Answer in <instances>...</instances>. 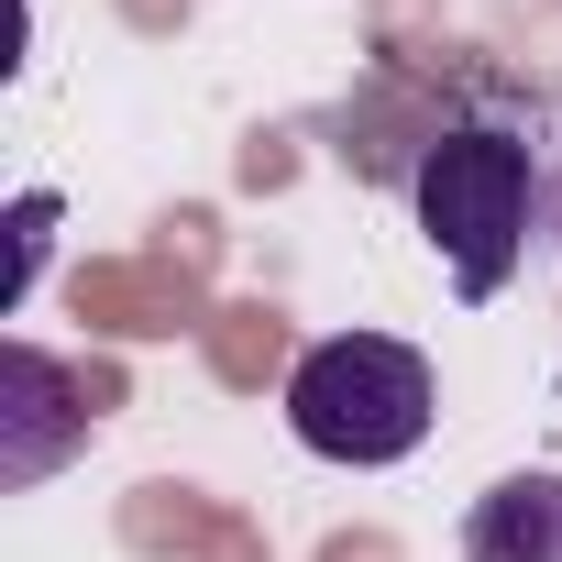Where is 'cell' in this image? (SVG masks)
Instances as JSON below:
<instances>
[{
	"mask_svg": "<svg viewBox=\"0 0 562 562\" xmlns=\"http://www.w3.org/2000/svg\"><path fill=\"white\" fill-rule=\"evenodd\" d=\"M441 419V386H430V353L419 342H386V331H331L288 364V430L299 452L321 463H353V474H386L430 441Z\"/></svg>",
	"mask_w": 562,
	"mask_h": 562,
	"instance_id": "obj_2",
	"label": "cell"
},
{
	"mask_svg": "<svg viewBox=\"0 0 562 562\" xmlns=\"http://www.w3.org/2000/svg\"><path fill=\"white\" fill-rule=\"evenodd\" d=\"M78 441H89V397H78V375H67L56 353L12 342V353H0V485H45Z\"/></svg>",
	"mask_w": 562,
	"mask_h": 562,
	"instance_id": "obj_3",
	"label": "cell"
},
{
	"mask_svg": "<svg viewBox=\"0 0 562 562\" xmlns=\"http://www.w3.org/2000/svg\"><path fill=\"white\" fill-rule=\"evenodd\" d=\"M45 232H56V188H23V210H12V310L34 299V276H45Z\"/></svg>",
	"mask_w": 562,
	"mask_h": 562,
	"instance_id": "obj_5",
	"label": "cell"
},
{
	"mask_svg": "<svg viewBox=\"0 0 562 562\" xmlns=\"http://www.w3.org/2000/svg\"><path fill=\"white\" fill-rule=\"evenodd\" d=\"M408 210H419V243L441 254L452 288L496 299L518 276V254H529V221H551V188H540L529 133H507V122H441L408 155Z\"/></svg>",
	"mask_w": 562,
	"mask_h": 562,
	"instance_id": "obj_1",
	"label": "cell"
},
{
	"mask_svg": "<svg viewBox=\"0 0 562 562\" xmlns=\"http://www.w3.org/2000/svg\"><path fill=\"white\" fill-rule=\"evenodd\" d=\"M551 232H562V177H551Z\"/></svg>",
	"mask_w": 562,
	"mask_h": 562,
	"instance_id": "obj_6",
	"label": "cell"
},
{
	"mask_svg": "<svg viewBox=\"0 0 562 562\" xmlns=\"http://www.w3.org/2000/svg\"><path fill=\"white\" fill-rule=\"evenodd\" d=\"M463 562H562V474H496L463 507Z\"/></svg>",
	"mask_w": 562,
	"mask_h": 562,
	"instance_id": "obj_4",
	"label": "cell"
}]
</instances>
